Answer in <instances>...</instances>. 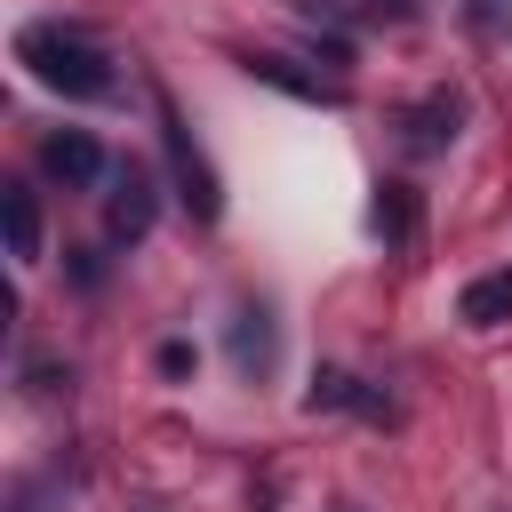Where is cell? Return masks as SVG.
Wrapping results in <instances>:
<instances>
[{
  "instance_id": "1",
  "label": "cell",
  "mask_w": 512,
  "mask_h": 512,
  "mask_svg": "<svg viewBox=\"0 0 512 512\" xmlns=\"http://www.w3.org/2000/svg\"><path fill=\"white\" fill-rule=\"evenodd\" d=\"M16 64H24L40 88H56V96H80V104H88V96H112V56H104L80 24H56V16H48V24H24V32H16Z\"/></svg>"
},
{
  "instance_id": "2",
  "label": "cell",
  "mask_w": 512,
  "mask_h": 512,
  "mask_svg": "<svg viewBox=\"0 0 512 512\" xmlns=\"http://www.w3.org/2000/svg\"><path fill=\"white\" fill-rule=\"evenodd\" d=\"M160 144H168V168H176V184H184V208L200 216V224H216V208H224V192H216V168L200 160V144L184 136V120L160 104Z\"/></svg>"
},
{
  "instance_id": "3",
  "label": "cell",
  "mask_w": 512,
  "mask_h": 512,
  "mask_svg": "<svg viewBox=\"0 0 512 512\" xmlns=\"http://www.w3.org/2000/svg\"><path fill=\"white\" fill-rule=\"evenodd\" d=\"M152 192H160L152 168H144V160H120V168H112V192H104V232H112V240H144V232H152V208H160Z\"/></svg>"
},
{
  "instance_id": "4",
  "label": "cell",
  "mask_w": 512,
  "mask_h": 512,
  "mask_svg": "<svg viewBox=\"0 0 512 512\" xmlns=\"http://www.w3.org/2000/svg\"><path fill=\"white\" fill-rule=\"evenodd\" d=\"M456 120H464V96H456V88H432L424 104H408V112H400V144H408L416 160H432V152H448V144H456Z\"/></svg>"
},
{
  "instance_id": "5",
  "label": "cell",
  "mask_w": 512,
  "mask_h": 512,
  "mask_svg": "<svg viewBox=\"0 0 512 512\" xmlns=\"http://www.w3.org/2000/svg\"><path fill=\"white\" fill-rule=\"evenodd\" d=\"M224 344H232V368H240L248 384H256V376H272V360H280V328H272V312H264V304H232Z\"/></svg>"
},
{
  "instance_id": "6",
  "label": "cell",
  "mask_w": 512,
  "mask_h": 512,
  "mask_svg": "<svg viewBox=\"0 0 512 512\" xmlns=\"http://www.w3.org/2000/svg\"><path fill=\"white\" fill-rule=\"evenodd\" d=\"M40 160H48V176H64V184H104V176H112V160H104V144H96L88 128H56V136L40 144Z\"/></svg>"
},
{
  "instance_id": "7",
  "label": "cell",
  "mask_w": 512,
  "mask_h": 512,
  "mask_svg": "<svg viewBox=\"0 0 512 512\" xmlns=\"http://www.w3.org/2000/svg\"><path fill=\"white\" fill-rule=\"evenodd\" d=\"M456 320H464V328H504V320H512V264H496V272L464 280V296H456Z\"/></svg>"
},
{
  "instance_id": "8",
  "label": "cell",
  "mask_w": 512,
  "mask_h": 512,
  "mask_svg": "<svg viewBox=\"0 0 512 512\" xmlns=\"http://www.w3.org/2000/svg\"><path fill=\"white\" fill-rule=\"evenodd\" d=\"M248 80H272V88H288V96H304V104H344V88H336V80L296 72L288 56H248Z\"/></svg>"
},
{
  "instance_id": "9",
  "label": "cell",
  "mask_w": 512,
  "mask_h": 512,
  "mask_svg": "<svg viewBox=\"0 0 512 512\" xmlns=\"http://www.w3.org/2000/svg\"><path fill=\"white\" fill-rule=\"evenodd\" d=\"M0 216H8V256L16 264H40V200L24 184H8L0 192Z\"/></svg>"
},
{
  "instance_id": "10",
  "label": "cell",
  "mask_w": 512,
  "mask_h": 512,
  "mask_svg": "<svg viewBox=\"0 0 512 512\" xmlns=\"http://www.w3.org/2000/svg\"><path fill=\"white\" fill-rule=\"evenodd\" d=\"M312 408H360V416H392V400H384V392H368V384H360V376H344V368H320Z\"/></svg>"
},
{
  "instance_id": "11",
  "label": "cell",
  "mask_w": 512,
  "mask_h": 512,
  "mask_svg": "<svg viewBox=\"0 0 512 512\" xmlns=\"http://www.w3.org/2000/svg\"><path fill=\"white\" fill-rule=\"evenodd\" d=\"M376 232H384L392 248L416 240V192H408V184H384V200H376Z\"/></svg>"
},
{
  "instance_id": "12",
  "label": "cell",
  "mask_w": 512,
  "mask_h": 512,
  "mask_svg": "<svg viewBox=\"0 0 512 512\" xmlns=\"http://www.w3.org/2000/svg\"><path fill=\"white\" fill-rule=\"evenodd\" d=\"M464 24H472L480 40H504V32H512V0H464Z\"/></svg>"
},
{
  "instance_id": "13",
  "label": "cell",
  "mask_w": 512,
  "mask_h": 512,
  "mask_svg": "<svg viewBox=\"0 0 512 512\" xmlns=\"http://www.w3.org/2000/svg\"><path fill=\"white\" fill-rule=\"evenodd\" d=\"M160 376H192V344H184V336L160 344Z\"/></svg>"
},
{
  "instance_id": "14",
  "label": "cell",
  "mask_w": 512,
  "mask_h": 512,
  "mask_svg": "<svg viewBox=\"0 0 512 512\" xmlns=\"http://www.w3.org/2000/svg\"><path fill=\"white\" fill-rule=\"evenodd\" d=\"M360 8H368V16H384V24H408L424 0H360Z\"/></svg>"
},
{
  "instance_id": "15",
  "label": "cell",
  "mask_w": 512,
  "mask_h": 512,
  "mask_svg": "<svg viewBox=\"0 0 512 512\" xmlns=\"http://www.w3.org/2000/svg\"><path fill=\"white\" fill-rule=\"evenodd\" d=\"M328 512H360V504H328Z\"/></svg>"
}]
</instances>
